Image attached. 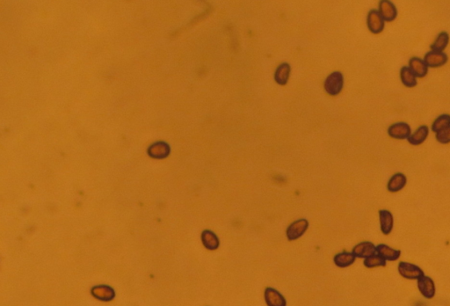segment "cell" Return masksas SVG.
I'll return each mask as SVG.
<instances>
[{"label": "cell", "mask_w": 450, "mask_h": 306, "mask_svg": "<svg viewBox=\"0 0 450 306\" xmlns=\"http://www.w3.org/2000/svg\"><path fill=\"white\" fill-rule=\"evenodd\" d=\"M344 77L342 73L339 72L332 73L330 76L325 79L324 82V89L328 92L330 95H337L339 94L342 87H343Z\"/></svg>", "instance_id": "cell-1"}, {"label": "cell", "mask_w": 450, "mask_h": 306, "mask_svg": "<svg viewBox=\"0 0 450 306\" xmlns=\"http://www.w3.org/2000/svg\"><path fill=\"white\" fill-rule=\"evenodd\" d=\"M309 227V222L306 219H299L292 223L286 230L287 237L290 241H295L305 233Z\"/></svg>", "instance_id": "cell-2"}, {"label": "cell", "mask_w": 450, "mask_h": 306, "mask_svg": "<svg viewBox=\"0 0 450 306\" xmlns=\"http://www.w3.org/2000/svg\"><path fill=\"white\" fill-rule=\"evenodd\" d=\"M398 272L402 277L408 280H419L425 276L423 270L419 266L405 261L399 263Z\"/></svg>", "instance_id": "cell-3"}, {"label": "cell", "mask_w": 450, "mask_h": 306, "mask_svg": "<svg viewBox=\"0 0 450 306\" xmlns=\"http://www.w3.org/2000/svg\"><path fill=\"white\" fill-rule=\"evenodd\" d=\"M367 24L370 32L375 35H378L384 29L385 21L381 18L380 13L376 10H371L368 14Z\"/></svg>", "instance_id": "cell-4"}, {"label": "cell", "mask_w": 450, "mask_h": 306, "mask_svg": "<svg viewBox=\"0 0 450 306\" xmlns=\"http://www.w3.org/2000/svg\"><path fill=\"white\" fill-rule=\"evenodd\" d=\"M388 134L391 138L403 140L408 139L409 137L412 135V130L408 123H397L389 127Z\"/></svg>", "instance_id": "cell-5"}, {"label": "cell", "mask_w": 450, "mask_h": 306, "mask_svg": "<svg viewBox=\"0 0 450 306\" xmlns=\"http://www.w3.org/2000/svg\"><path fill=\"white\" fill-rule=\"evenodd\" d=\"M379 13L384 21L392 22L397 16L396 5L389 0H381L379 2Z\"/></svg>", "instance_id": "cell-6"}, {"label": "cell", "mask_w": 450, "mask_h": 306, "mask_svg": "<svg viewBox=\"0 0 450 306\" xmlns=\"http://www.w3.org/2000/svg\"><path fill=\"white\" fill-rule=\"evenodd\" d=\"M449 60L448 55L443 52H435L429 51L425 55L424 62L426 63L428 68H439L444 65H446Z\"/></svg>", "instance_id": "cell-7"}, {"label": "cell", "mask_w": 450, "mask_h": 306, "mask_svg": "<svg viewBox=\"0 0 450 306\" xmlns=\"http://www.w3.org/2000/svg\"><path fill=\"white\" fill-rule=\"evenodd\" d=\"M264 299L267 306H287V301L283 295L274 288L268 287L265 290Z\"/></svg>", "instance_id": "cell-8"}, {"label": "cell", "mask_w": 450, "mask_h": 306, "mask_svg": "<svg viewBox=\"0 0 450 306\" xmlns=\"http://www.w3.org/2000/svg\"><path fill=\"white\" fill-rule=\"evenodd\" d=\"M417 281H418L419 291L424 298L427 299H433L435 296L436 288H435V282L432 280V278L424 276Z\"/></svg>", "instance_id": "cell-9"}, {"label": "cell", "mask_w": 450, "mask_h": 306, "mask_svg": "<svg viewBox=\"0 0 450 306\" xmlns=\"http://www.w3.org/2000/svg\"><path fill=\"white\" fill-rule=\"evenodd\" d=\"M352 253L355 254L356 258L367 259L376 253V246L371 242L364 241L355 245L353 248Z\"/></svg>", "instance_id": "cell-10"}, {"label": "cell", "mask_w": 450, "mask_h": 306, "mask_svg": "<svg viewBox=\"0 0 450 306\" xmlns=\"http://www.w3.org/2000/svg\"><path fill=\"white\" fill-rule=\"evenodd\" d=\"M91 293L96 299L103 302H109L115 297V291L107 285L95 286L91 290Z\"/></svg>", "instance_id": "cell-11"}, {"label": "cell", "mask_w": 450, "mask_h": 306, "mask_svg": "<svg viewBox=\"0 0 450 306\" xmlns=\"http://www.w3.org/2000/svg\"><path fill=\"white\" fill-rule=\"evenodd\" d=\"M379 220L381 232L384 235L390 234L394 226V218L391 212L387 210H381L379 211Z\"/></svg>", "instance_id": "cell-12"}, {"label": "cell", "mask_w": 450, "mask_h": 306, "mask_svg": "<svg viewBox=\"0 0 450 306\" xmlns=\"http://www.w3.org/2000/svg\"><path fill=\"white\" fill-rule=\"evenodd\" d=\"M202 242L204 247L209 251H216L219 248L220 245V240L218 235L210 230H205L202 231Z\"/></svg>", "instance_id": "cell-13"}, {"label": "cell", "mask_w": 450, "mask_h": 306, "mask_svg": "<svg viewBox=\"0 0 450 306\" xmlns=\"http://www.w3.org/2000/svg\"><path fill=\"white\" fill-rule=\"evenodd\" d=\"M406 183H407L406 176L404 175V173L397 172L389 179L388 185H387V189L390 193H397V192L402 190L405 187Z\"/></svg>", "instance_id": "cell-14"}, {"label": "cell", "mask_w": 450, "mask_h": 306, "mask_svg": "<svg viewBox=\"0 0 450 306\" xmlns=\"http://www.w3.org/2000/svg\"><path fill=\"white\" fill-rule=\"evenodd\" d=\"M409 68L412 70V73L415 74L417 77L422 78L427 76L428 73V67L424 60L420 58H412L409 61Z\"/></svg>", "instance_id": "cell-15"}, {"label": "cell", "mask_w": 450, "mask_h": 306, "mask_svg": "<svg viewBox=\"0 0 450 306\" xmlns=\"http://www.w3.org/2000/svg\"><path fill=\"white\" fill-rule=\"evenodd\" d=\"M376 253L378 255H380L382 259H384L386 261L387 260L394 261V260H398L399 257L401 256L400 250L391 248L388 245H383V244L376 246Z\"/></svg>", "instance_id": "cell-16"}, {"label": "cell", "mask_w": 450, "mask_h": 306, "mask_svg": "<svg viewBox=\"0 0 450 306\" xmlns=\"http://www.w3.org/2000/svg\"><path fill=\"white\" fill-rule=\"evenodd\" d=\"M428 134H429V128L427 125H422V126L419 127L415 130V132L412 133L409 137L407 140L412 146H420L421 144H423L424 142L426 141Z\"/></svg>", "instance_id": "cell-17"}, {"label": "cell", "mask_w": 450, "mask_h": 306, "mask_svg": "<svg viewBox=\"0 0 450 306\" xmlns=\"http://www.w3.org/2000/svg\"><path fill=\"white\" fill-rule=\"evenodd\" d=\"M148 153L150 157L154 158H164L169 155L170 147L167 144L156 143L150 147Z\"/></svg>", "instance_id": "cell-18"}, {"label": "cell", "mask_w": 450, "mask_h": 306, "mask_svg": "<svg viewBox=\"0 0 450 306\" xmlns=\"http://www.w3.org/2000/svg\"><path fill=\"white\" fill-rule=\"evenodd\" d=\"M355 260H356V257L355 256V254L353 253H347V252H343V253H337L334 258H333V262L334 264L339 267V268H347L349 266H351L352 264H354Z\"/></svg>", "instance_id": "cell-19"}, {"label": "cell", "mask_w": 450, "mask_h": 306, "mask_svg": "<svg viewBox=\"0 0 450 306\" xmlns=\"http://www.w3.org/2000/svg\"><path fill=\"white\" fill-rule=\"evenodd\" d=\"M400 78L401 82L403 83L404 86H406L408 88L415 87L417 85V76H415L414 73H412V70L407 66H404L401 68Z\"/></svg>", "instance_id": "cell-20"}, {"label": "cell", "mask_w": 450, "mask_h": 306, "mask_svg": "<svg viewBox=\"0 0 450 306\" xmlns=\"http://www.w3.org/2000/svg\"><path fill=\"white\" fill-rule=\"evenodd\" d=\"M450 42V35L443 31L439 34L438 36L435 39V42L432 43L431 51L435 52H443L446 49Z\"/></svg>", "instance_id": "cell-21"}, {"label": "cell", "mask_w": 450, "mask_h": 306, "mask_svg": "<svg viewBox=\"0 0 450 306\" xmlns=\"http://www.w3.org/2000/svg\"><path fill=\"white\" fill-rule=\"evenodd\" d=\"M290 65L287 63L282 64L275 72V79L279 84H286L290 76Z\"/></svg>", "instance_id": "cell-22"}, {"label": "cell", "mask_w": 450, "mask_h": 306, "mask_svg": "<svg viewBox=\"0 0 450 306\" xmlns=\"http://www.w3.org/2000/svg\"><path fill=\"white\" fill-rule=\"evenodd\" d=\"M449 127H450V115L443 114L435 119V122L432 124V130L435 133H437Z\"/></svg>", "instance_id": "cell-23"}, {"label": "cell", "mask_w": 450, "mask_h": 306, "mask_svg": "<svg viewBox=\"0 0 450 306\" xmlns=\"http://www.w3.org/2000/svg\"><path fill=\"white\" fill-rule=\"evenodd\" d=\"M386 261L384 259H382L377 253H375L372 256L369 257L364 260V266L368 268H379V267H385Z\"/></svg>", "instance_id": "cell-24"}, {"label": "cell", "mask_w": 450, "mask_h": 306, "mask_svg": "<svg viewBox=\"0 0 450 306\" xmlns=\"http://www.w3.org/2000/svg\"><path fill=\"white\" fill-rule=\"evenodd\" d=\"M436 140L443 144V145H447V144H450V127L447 128L445 130H442V131H439L436 133Z\"/></svg>", "instance_id": "cell-25"}]
</instances>
